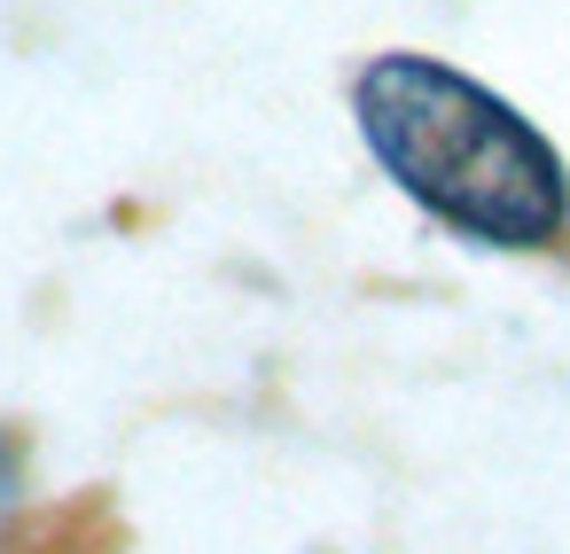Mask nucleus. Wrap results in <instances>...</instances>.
I'll list each match as a JSON object with an SVG mask.
<instances>
[{"label":"nucleus","mask_w":570,"mask_h":554,"mask_svg":"<svg viewBox=\"0 0 570 554\" xmlns=\"http://www.w3.org/2000/svg\"><path fill=\"white\" fill-rule=\"evenodd\" d=\"M367 157L430 219L484 250H547L570 227V165L554 141L438 56H375L352 79Z\"/></svg>","instance_id":"1"},{"label":"nucleus","mask_w":570,"mask_h":554,"mask_svg":"<svg viewBox=\"0 0 570 554\" xmlns=\"http://www.w3.org/2000/svg\"><path fill=\"white\" fill-rule=\"evenodd\" d=\"M24 499V461H17V445L9 437H0V515H9Z\"/></svg>","instance_id":"2"}]
</instances>
